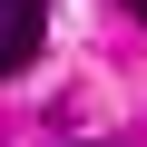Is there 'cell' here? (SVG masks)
Instances as JSON below:
<instances>
[{
  "mask_svg": "<svg viewBox=\"0 0 147 147\" xmlns=\"http://www.w3.org/2000/svg\"><path fill=\"white\" fill-rule=\"evenodd\" d=\"M39 30H49V0H0V79L39 59Z\"/></svg>",
  "mask_w": 147,
  "mask_h": 147,
  "instance_id": "1",
  "label": "cell"
},
{
  "mask_svg": "<svg viewBox=\"0 0 147 147\" xmlns=\"http://www.w3.org/2000/svg\"><path fill=\"white\" fill-rule=\"evenodd\" d=\"M127 10H137V20H147V0H127Z\"/></svg>",
  "mask_w": 147,
  "mask_h": 147,
  "instance_id": "2",
  "label": "cell"
}]
</instances>
